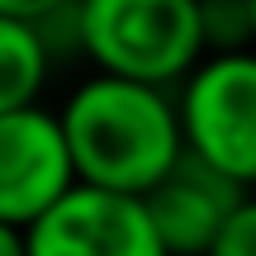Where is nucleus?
Listing matches in <instances>:
<instances>
[{
    "instance_id": "obj_4",
    "label": "nucleus",
    "mask_w": 256,
    "mask_h": 256,
    "mask_svg": "<svg viewBox=\"0 0 256 256\" xmlns=\"http://www.w3.org/2000/svg\"><path fill=\"white\" fill-rule=\"evenodd\" d=\"M24 256H166L138 194L76 180L24 228Z\"/></svg>"
},
{
    "instance_id": "obj_2",
    "label": "nucleus",
    "mask_w": 256,
    "mask_h": 256,
    "mask_svg": "<svg viewBox=\"0 0 256 256\" xmlns=\"http://www.w3.org/2000/svg\"><path fill=\"white\" fill-rule=\"evenodd\" d=\"M76 52L104 76L171 90L204 57L200 0H76Z\"/></svg>"
},
{
    "instance_id": "obj_6",
    "label": "nucleus",
    "mask_w": 256,
    "mask_h": 256,
    "mask_svg": "<svg viewBox=\"0 0 256 256\" xmlns=\"http://www.w3.org/2000/svg\"><path fill=\"white\" fill-rule=\"evenodd\" d=\"M138 200H142L147 223H152L166 256H204L209 238L223 228V218L252 200V185L180 152L166 166V176H156Z\"/></svg>"
},
{
    "instance_id": "obj_10",
    "label": "nucleus",
    "mask_w": 256,
    "mask_h": 256,
    "mask_svg": "<svg viewBox=\"0 0 256 256\" xmlns=\"http://www.w3.org/2000/svg\"><path fill=\"white\" fill-rule=\"evenodd\" d=\"M66 0H0V14L5 19H19V24H38L48 19L52 10H62Z\"/></svg>"
},
{
    "instance_id": "obj_7",
    "label": "nucleus",
    "mask_w": 256,
    "mask_h": 256,
    "mask_svg": "<svg viewBox=\"0 0 256 256\" xmlns=\"http://www.w3.org/2000/svg\"><path fill=\"white\" fill-rule=\"evenodd\" d=\"M48 72H52V57H48L43 38L34 34V24L0 14V114L19 110V104H38Z\"/></svg>"
},
{
    "instance_id": "obj_1",
    "label": "nucleus",
    "mask_w": 256,
    "mask_h": 256,
    "mask_svg": "<svg viewBox=\"0 0 256 256\" xmlns=\"http://www.w3.org/2000/svg\"><path fill=\"white\" fill-rule=\"evenodd\" d=\"M72 176L95 190L142 194L180 156L171 90L95 72L57 114Z\"/></svg>"
},
{
    "instance_id": "obj_11",
    "label": "nucleus",
    "mask_w": 256,
    "mask_h": 256,
    "mask_svg": "<svg viewBox=\"0 0 256 256\" xmlns=\"http://www.w3.org/2000/svg\"><path fill=\"white\" fill-rule=\"evenodd\" d=\"M0 256H24V228L0 223Z\"/></svg>"
},
{
    "instance_id": "obj_5",
    "label": "nucleus",
    "mask_w": 256,
    "mask_h": 256,
    "mask_svg": "<svg viewBox=\"0 0 256 256\" xmlns=\"http://www.w3.org/2000/svg\"><path fill=\"white\" fill-rule=\"evenodd\" d=\"M72 185L76 176L57 114H48L43 104H19L0 114V223L28 228Z\"/></svg>"
},
{
    "instance_id": "obj_3",
    "label": "nucleus",
    "mask_w": 256,
    "mask_h": 256,
    "mask_svg": "<svg viewBox=\"0 0 256 256\" xmlns=\"http://www.w3.org/2000/svg\"><path fill=\"white\" fill-rule=\"evenodd\" d=\"M176 128L180 152L232 180H256V57L204 52L176 81Z\"/></svg>"
},
{
    "instance_id": "obj_8",
    "label": "nucleus",
    "mask_w": 256,
    "mask_h": 256,
    "mask_svg": "<svg viewBox=\"0 0 256 256\" xmlns=\"http://www.w3.org/2000/svg\"><path fill=\"white\" fill-rule=\"evenodd\" d=\"M204 52H252L256 0H200Z\"/></svg>"
},
{
    "instance_id": "obj_9",
    "label": "nucleus",
    "mask_w": 256,
    "mask_h": 256,
    "mask_svg": "<svg viewBox=\"0 0 256 256\" xmlns=\"http://www.w3.org/2000/svg\"><path fill=\"white\" fill-rule=\"evenodd\" d=\"M204 256H256V200L238 204L223 218V228L209 238Z\"/></svg>"
}]
</instances>
